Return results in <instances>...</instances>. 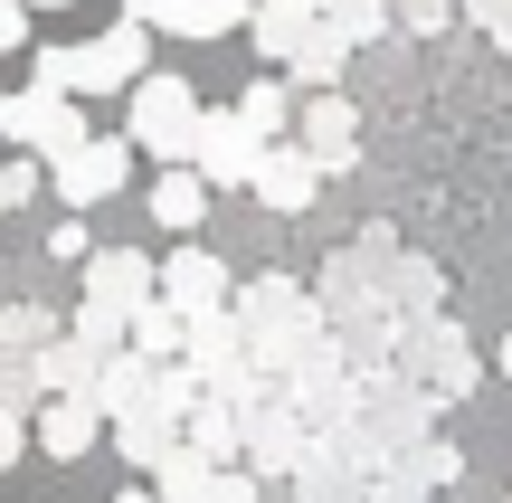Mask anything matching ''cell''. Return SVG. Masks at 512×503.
Listing matches in <instances>:
<instances>
[{"label":"cell","mask_w":512,"mask_h":503,"mask_svg":"<svg viewBox=\"0 0 512 503\" xmlns=\"http://www.w3.org/2000/svg\"><path fill=\"white\" fill-rule=\"evenodd\" d=\"M114 503H152V494H143V485H133V494H114Z\"/></svg>","instance_id":"cell-30"},{"label":"cell","mask_w":512,"mask_h":503,"mask_svg":"<svg viewBox=\"0 0 512 503\" xmlns=\"http://www.w3.org/2000/svg\"><path fill=\"white\" fill-rule=\"evenodd\" d=\"M124 19H133V29H162V19H171V0H124Z\"/></svg>","instance_id":"cell-24"},{"label":"cell","mask_w":512,"mask_h":503,"mask_svg":"<svg viewBox=\"0 0 512 503\" xmlns=\"http://www.w3.org/2000/svg\"><path fill=\"white\" fill-rule=\"evenodd\" d=\"M247 19H256V0H171L162 29L171 38H228V29H247Z\"/></svg>","instance_id":"cell-15"},{"label":"cell","mask_w":512,"mask_h":503,"mask_svg":"<svg viewBox=\"0 0 512 503\" xmlns=\"http://www.w3.org/2000/svg\"><path fill=\"white\" fill-rule=\"evenodd\" d=\"M124 352L162 371V361L181 352V314H171V304H133V314H124Z\"/></svg>","instance_id":"cell-14"},{"label":"cell","mask_w":512,"mask_h":503,"mask_svg":"<svg viewBox=\"0 0 512 503\" xmlns=\"http://www.w3.org/2000/svg\"><path fill=\"white\" fill-rule=\"evenodd\" d=\"M256 152H266V143H256L238 114H209V105H200V124H190V171H200L209 200H219V190H247Z\"/></svg>","instance_id":"cell-5"},{"label":"cell","mask_w":512,"mask_h":503,"mask_svg":"<svg viewBox=\"0 0 512 503\" xmlns=\"http://www.w3.org/2000/svg\"><path fill=\"white\" fill-rule=\"evenodd\" d=\"M86 304H105V314L152 304V257L143 247H86Z\"/></svg>","instance_id":"cell-8"},{"label":"cell","mask_w":512,"mask_h":503,"mask_svg":"<svg viewBox=\"0 0 512 503\" xmlns=\"http://www.w3.org/2000/svg\"><path fill=\"white\" fill-rule=\"evenodd\" d=\"M95 428H105V418H95L86 399H38V409H29V447L57 456V466H76V456L95 447Z\"/></svg>","instance_id":"cell-9"},{"label":"cell","mask_w":512,"mask_h":503,"mask_svg":"<svg viewBox=\"0 0 512 503\" xmlns=\"http://www.w3.org/2000/svg\"><path fill=\"white\" fill-rule=\"evenodd\" d=\"M48 247H57L67 266H86V219H57V228H48Z\"/></svg>","instance_id":"cell-21"},{"label":"cell","mask_w":512,"mask_h":503,"mask_svg":"<svg viewBox=\"0 0 512 503\" xmlns=\"http://www.w3.org/2000/svg\"><path fill=\"white\" fill-rule=\"evenodd\" d=\"M143 209H152V228H200L209 219V190H200V171L190 162H171V171H152V190H143Z\"/></svg>","instance_id":"cell-11"},{"label":"cell","mask_w":512,"mask_h":503,"mask_svg":"<svg viewBox=\"0 0 512 503\" xmlns=\"http://www.w3.org/2000/svg\"><path fill=\"white\" fill-rule=\"evenodd\" d=\"M190 124H200V95H190L181 86V76H162V67H152V76H133V86H124V143L133 152H152V162H190Z\"/></svg>","instance_id":"cell-2"},{"label":"cell","mask_w":512,"mask_h":503,"mask_svg":"<svg viewBox=\"0 0 512 503\" xmlns=\"http://www.w3.org/2000/svg\"><path fill=\"white\" fill-rule=\"evenodd\" d=\"M313 181H323V171H313L294 143H266V152H256V171H247V190H256L266 209H304V200H313Z\"/></svg>","instance_id":"cell-10"},{"label":"cell","mask_w":512,"mask_h":503,"mask_svg":"<svg viewBox=\"0 0 512 503\" xmlns=\"http://www.w3.org/2000/svg\"><path fill=\"white\" fill-rule=\"evenodd\" d=\"M228 114H238V124L256 133V143H285V114H294V95L275 86V76H247V95H238Z\"/></svg>","instance_id":"cell-17"},{"label":"cell","mask_w":512,"mask_h":503,"mask_svg":"<svg viewBox=\"0 0 512 503\" xmlns=\"http://www.w3.org/2000/svg\"><path fill=\"white\" fill-rule=\"evenodd\" d=\"M10 48H29V10H19V0H0V57Z\"/></svg>","instance_id":"cell-22"},{"label":"cell","mask_w":512,"mask_h":503,"mask_svg":"<svg viewBox=\"0 0 512 503\" xmlns=\"http://www.w3.org/2000/svg\"><path fill=\"white\" fill-rule=\"evenodd\" d=\"M133 76H152V29H133V19H114L95 48H38L29 57V86H48V95H124Z\"/></svg>","instance_id":"cell-1"},{"label":"cell","mask_w":512,"mask_h":503,"mask_svg":"<svg viewBox=\"0 0 512 503\" xmlns=\"http://www.w3.org/2000/svg\"><path fill=\"white\" fill-rule=\"evenodd\" d=\"M19 447H29V418H19V409H0V466H10Z\"/></svg>","instance_id":"cell-23"},{"label":"cell","mask_w":512,"mask_h":503,"mask_svg":"<svg viewBox=\"0 0 512 503\" xmlns=\"http://www.w3.org/2000/svg\"><path fill=\"white\" fill-rule=\"evenodd\" d=\"M181 428H190L181 447H190V456H209V466H219V456H228V447L247 437V428H238V409H228V399H209V390H200V409H190Z\"/></svg>","instance_id":"cell-16"},{"label":"cell","mask_w":512,"mask_h":503,"mask_svg":"<svg viewBox=\"0 0 512 503\" xmlns=\"http://www.w3.org/2000/svg\"><path fill=\"white\" fill-rule=\"evenodd\" d=\"M38 190H48V171H38L29 152H19V162H0V219H10V209H29Z\"/></svg>","instance_id":"cell-20"},{"label":"cell","mask_w":512,"mask_h":503,"mask_svg":"<svg viewBox=\"0 0 512 503\" xmlns=\"http://www.w3.org/2000/svg\"><path fill=\"white\" fill-rule=\"evenodd\" d=\"M38 342H57V323L38 314V304H10V314H0V352H19V361H29Z\"/></svg>","instance_id":"cell-19"},{"label":"cell","mask_w":512,"mask_h":503,"mask_svg":"<svg viewBox=\"0 0 512 503\" xmlns=\"http://www.w3.org/2000/svg\"><path fill=\"white\" fill-rule=\"evenodd\" d=\"M67 342H76V352H95V361H105V352H124V314H105V304H76Z\"/></svg>","instance_id":"cell-18"},{"label":"cell","mask_w":512,"mask_h":503,"mask_svg":"<svg viewBox=\"0 0 512 503\" xmlns=\"http://www.w3.org/2000/svg\"><path fill=\"white\" fill-rule=\"evenodd\" d=\"M294 124H304L294 152H304L313 171H351V152H361V114H351V95H313Z\"/></svg>","instance_id":"cell-7"},{"label":"cell","mask_w":512,"mask_h":503,"mask_svg":"<svg viewBox=\"0 0 512 503\" xmlns=\"http://www.w3.org/2000/svg\"><path fill=\"white\" fill-rule=\"evenodd\" d=\"M209 494H219V466H209V456L171 447L162 466H152V503H209Z\"/></svg>","instance_id":"cell-13"},{"label":"cell","mask_w":512,"mask_h":503,"mask_svg":"<svg viewBox=\"0 0 512 503\" xmlns=\"http://www.w3.org/2000/svg\"><path fill=\"white\" fill-rule=\"evenodd\" d=\"M152 304H171L181 323L228 314V266L209 257V247H171V266H152Z\"/></svg>","instance_id":"cell-6"},{"label":"cell","mask_w":512,"mask_h":503,"mask_svg":"<svg viewBox=\"0 0 512 503\" xmlns=\"http://www.w3.org/2000/svg\"><path fill=\"white\" fill-rule=\"evenodd\" d=\"M494 361H503V380H512V333H503V352H494Z\"/></svg>","instance_id":"cell-28"},{"label":"cell","mask_w":512,"mask_h":503,"mask_svg":"<svg viewBox=\"0 0 512 503\" xmlns=\"http://www.w3.org/2000/svg\"><path fill=\"white\" fill-rule=\"evenodd\" d=\"M114 447H124V466H143V475H152L171 447H181V428H171V418L152 409V390H143V409H133V418H114Z\"/></svg>","instance_id":"cell-12"},{"label":"cell","mask_w":512,"mask_h":503,"mask_svg":"<svg viewBox=\"0 0 512 503\" xmlns=\"http://www.w3.org/2000/svg\"><path fill=\"white\" fill-rule=\"evenodd\" d=\"M38 171H48V190L67 200V219H86L95 200H114V190L133 181V143L124 133H86L76 152H57V162H38Z\"/></svg>","instance_id":"cell-3"},{"label":"cell","mask_w":512,"mask_h":503,"mask_svg":"<svg viewBox=\"0 0 512 503\" xmlns=\"http://www.w3.org/2000/svg\"><path fill=\"white\" fill-rule=\"evenodd\" d=\"M465 10H475V19H484V29H494V19H503V0H465Z\"/></svg>","instance_id":"cell-27"},{"label":"cell","mask_w":512,"mask_h":503,"mask_svg":"<svg viewBox=\"0 0 512 503\" xmlns=\"http://www.w3.org/2000/svg\"><path fill=\"white\" fill-rule=\"evenodd\" d=\"M494 48H503V57H512V0H503V19H494Z\"/></svg>","instance_id":"cell-26"},{"label":"cell","mask_w":512,"mask_h":503,"mask_svg":"<svg viewBox=\"0 0 512 503\" xmlns=\"http://www.w3.org/2000/svg\"><path fill=\"white\" fill-rule=\"evenodd\" d=\"M209 503H266V494H256V485H238V475H219V494H209Z\"/></svg>","instance_id":"cell-25"},{"label":"cell","mask_w":512,"mask_h":503,"mask_svg":"<svg viewBox=\"0 0 512 503\" xmlns=\"http://www.w3.org/2000/svg\"><path fill=\"white\" fill-rule=\"evenodd\" d=\"M0 133H10V152L57 162V152L86 143V114H76L67 95H48V86H19V95H0Z\"/></svg>","instance_id":"cell-4"},{"label":"cell","mask_w":512,"mask_h":503,"mask_svg":"<svg viewBox=\"0 0 512 503\" xmlns=\"http://www.w3.org/2000/svg\"><path fill=\"white\" fill-rule=\"evenodd\" d=\"M19 10H67V0H19Z\"/></svg>","instance_id":"cell-29"}]
</instances>
